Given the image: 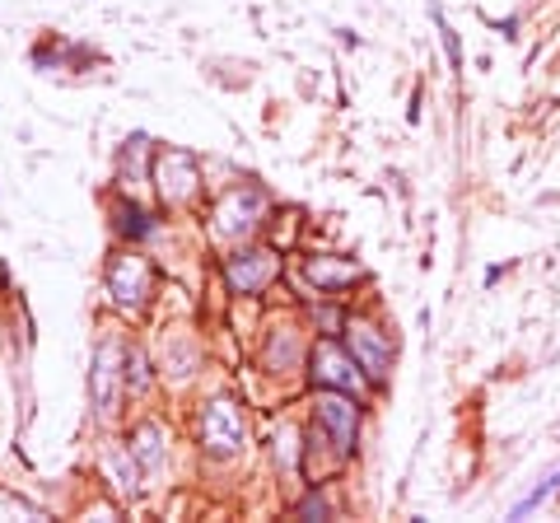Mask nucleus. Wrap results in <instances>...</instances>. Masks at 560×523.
Masks as SVG:
<instances>
[{"instance_id": "14", "label": "nucleus", "mask_w": 560, "mask_h": 523, "mask_svg": "<svg viewBox=\"0 0 560 523\" xmlns=\"http://www.w3.org/2000/svg\"><path fill=\"white\" fill-rule=\"evenodd\" d=\"M556 491H560V467H556V473H551L547 481H541V486H537V491H533L528 500H518V504H514V519H523V514H533V510H537V504H541V500H551Z\"/></svg>"}, {"instance_id": "2", "label": "nucleus", "mask_w": 560, "mask_h": 523, "mask_svg": "<svg viewBox=\"0 0 560 523\" xmlns=\"http://www.w3.org/2000/svg\"><path fill=\"white\" fill-rule=\"evenodd\" d=\"M108 294L121 313H140L154 294V267L140 253H121L108 267Z\"/></svg>"}, {"instance_id": "13", "label": "nucleus", "mask_w": 560, "mask_h": 523, "mask_svg": "<svg viewBox=\"0 0 560 523\" xmlns=\"http://www.w3.org/2000/svg\"><path fill=\"white\" fill-rule=\"evenodd\" d=\"M430 20L440 24V43H444L448 66H453V71H463V43H458V33H453V24L444 20V10H440V5H430Z\"/></svg>"}, {"instance_id": "7", "label": "nucleus", "mask_w": 560, "mask_h": 523, "mask_svg": "<svg viewBox=\"0 0 560 523\" xmlns=\"http://www.w3.org/2000/svg\"><path fill=\"white\" fill-rule=\"evenodd\" d=\"M346 351L355 356V364L364 370V379H370V383H383V379H388L393 346H388V337H383L378 327H370V323H350V327H346Z\"/></svg>"}, {"instance_id": "10", "label": "nucleus", "mask_w": 560, "mask_h": 523, "mask_svg": "<svg viewBox=\"0 0 560 523\" xmlns=\"http://www.w3.org/2000/svg\"><path fill=\"white\" fill-rule=\"evenodd\" d=\"M113 216H117V234H121V239H131V243L150 239L154 230H160V224H154V216L145 211V206H136V201H121Z\"/></svg>"}, {"instance_id": "11", "label": "nucleus", "mask_w": 560, "mask_h": 523, "mask_svg": "<svg viewBox=\"0 0 560 523\" xmlns=\"http://www.w3.org/2000/svg\"><path fill=\"white\" fill-rule=\"evenodd\" d=\"M308 276H313V281H318V290H341V286L355 281L360 267H355V262H341V267H337V262L318 257V262H308Z\"/></svg>"}, {"instance_id": "16", "label": "nucleus", "mask_w": 560, "mask_h": 523, "mask_svg": "<svg viewBox=\"0 0 560 523\" xmlns=\"http://www.w3.org/2000/svg\"><path fill=\"white\" fill-rule=\"evenodd\" d=\"M490 24H495L504 38H518V14H510V20H490Z\"/></svg>"}, {"instance_id": "6", "label": "nucleus", "mask_w": 560, "mask_h": 523, "mask_svg": "<svg viewBox=\"0 0 560 523\" xmlns=\"http://www.w3.org/2000/svg\"><path fill=\"white\" fill-rule=\"evenodd\" d=\"M117 383H127V346L117 337H103L94 351V407L103 421L117 416Z\"/></svg>"}, {"instance_id": "4", "label": "nucleus", "mask_w": 560, "mask_h": 523, "mask_svg": "<svg viewBox=\"0 0 560 523\" xmlns=\"http://www.w3.org/2000/svg\"><path fill=\"white\" fill-rule=\"evenodd\" d=\"M308 364H313V383H323V388H337V393H360L364 383H370V379H364V370L355 364V356H350L346 346H337L331 337L313 346V360Z\"/></svg>"}, {"instance_id": "1", "label": "nucleus", "mask_w": 560, "mask_h": 523, "mask_svg": "<svg viewBox=\"0 0 560 523\" xmlns=\"http://www.w3.org/2000/svg\"><path fill=\"white\" fill-rule=\"evenodd\" d=\"M197 434H201V449L210 458H234L248 444V421H243V407L230 403V397H215L206 403L197 416Z\"/></svg>"}, {"instance_id": "12", "label": "nucleus", "mask_w": 560, "mask_h": 523, "mask_svg": "<svg viewBox=\"0 0 560 523\" xmlns=\"http://www.w3.org/2000/svg\"><path fill=\"white\" fill-rule=\"evenodd\" d=\"M160 440H164V426H154V421H145L136 430V458H145V467L150 473H160V463H164V449H160Z\"/></svg>"}, {"instance_id": "3", "label": "nucleus", "mask_w": 560, "mask_h": 523, "mask_svg": "<svg viewBox=\"0 0 560 523\" xmlns=\"http://www.w3.org/2000/svg\"><path fill=\"white\" fill-rule=\"evenodd\" d=\"M318 430L327 434L341 458H350V453H355V434H360V403L350 393L327 388L318 397Z\"/></svg>"}, {"instance_id": "9", "label": "nucleus", "mask_w": 560, "mask_h": 523, "mask_svg": "<svg viewBox=\"0 0 560 523\" xmlns=\"http://www.w3.org/2000/svg\"><path fill=\"white\" fill-rule=\"evenodd\" d=\"M276 271H280V262L271 253H261V248H238L230 262H224V276H230V286L238 294H257V290H267L276 281Z\"/></svg>"}, {"instance_id": "8", "label": "nucleus", "mask_w": 560, "mask_h": 523, "mask_svg": "<svg viewBox=\"0 0 560 523\" xmlns=\"http://www.w3.org/2000/svg\"><path fill=\"white\" fill-rule=\"evenodd\" d=\"M261 220V191L257 187H234L230 197L215 206V230L224 239H248Z\"/></svg>"}, {"instance_id": "5", "label": "nucleus", "mask_w": 560, "mask_h": 523, "mask_svg": "<svg viewBox=\"0 0 560 523\" xmlns=\"http://www.w3.org/2000/svg\"><path fill=\"white\" fill-rule=\"evenodd\" d=\"M154 183H160V197H164L168 206H187V201L201 191L197 154H187V150H164L160 160H154Z\"/></svg>"}, {"instance_id": "15", "label": "nucleus", "mask_w": 560, "mask_h": 523, "mask_svg": "<svg viewBox=\"0 0 560 523\" xmlns=\"http://www.w3.org/2000/svg\"><path fill=\"white\" fill-rule=\"evenodd\" d=\"M300 519H331V504L323 496H304L300 500Z\"/></svg>"}]
</instances>
